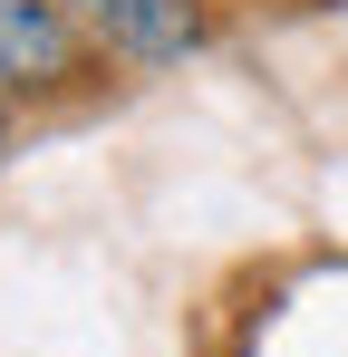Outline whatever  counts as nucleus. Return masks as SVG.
<instances>
[{
	"instance_id": "nucleus-1",
	"label": "nucleus",
	"mask_w": 348,
	"mask_h": 357,
	"mask_svg": "<svg viewBox=\"0 0 348 357\" xmlns=\"http://www.w3.org/2000/svg\"><path fill=\"white\" fill-rule=\"evenodd\" d=\"M78 29H97L126 68H184L213 39V0H68Z\"/></svg>"
},
{
	"instance_id": "nucleus-2",
	"label": "nucleus",
	"mask_w": 348,
	"mask_h": 357,
	"mask_svg": "<svg viewBox=\"0 0 348 357\" xmlns=\"http://www.w3.org/2000/svg\"><path fill=\"white\" fill-rule=\"evenodd\" d=\"M78 59L87 49L68 0H0V97H58Z\"/></svg>"
}]
</instances>
